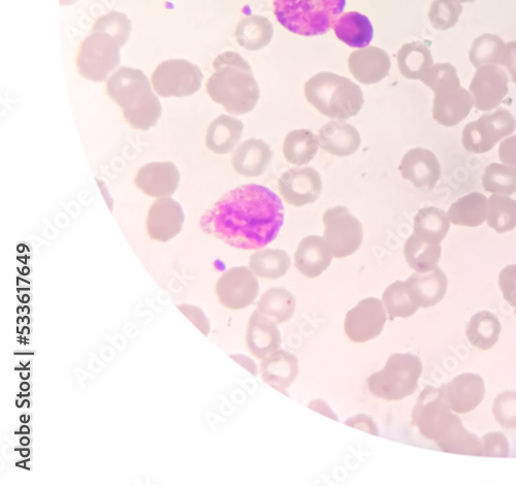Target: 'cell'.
I'll return each instance as SVG.
<instances>
[{"label": "cell", "instance_id": "52", "mask_svg": "<svg viewBox=\"0 0 516 486\" xmlns=\"http://www.w3.org/2000/svg\"><path fill=\"white\" fill-rule=\"evenodd\" d=\"M456 2H458L460 4H472V3L476 2V0H456Z\"/></svg>", "mask_w": 516, "mask_h": 486}, {"label": "cell", "instance_id": "28", "mask_svg": "<svg viewBox=\"0 0 516 486\" xmlns=\"http://www.w3.org/2000/svg\"><path fill=\"white\" fill-rule=\"evenodd\" d=\"M243 132L244 124L240 119L221 115L207 129L206 146L213 153L229 154L241 141Z\"/></svg>", "mask_w": 516, "mask_h": 486}, {"label": "cell", "instance_id": "40", "mask_svg": "<svg viewBox=\"0 0 516 486\" xmlns=\"http://www.w3.org/2000/svg\"><path fill=\"white\" fill-rule=\"evenodd\" d=\"M488 224L498 234L516 228V201L502 194H493L489 199Z\"/></svg>", "mask_w": 516, "mask_h": 486}, {"label": "cell", "instance_id": "19", "mask_svg": "<svg viewBox=\"0 0 516 486\" xmlns=\"http://www.w3.org/2000/svg\"><path fill=\"white\" fill-rule=\"evenodd\" d=\"M434 94L433 118L446 127L459 125L474 107L472 94L462 86L447 87Z\"/></svg>", "mask_w": 516, "mask_h": 486}, {"label": "cell", "instance_id": "23", "mask_svg": "<svg viewBox=\"0 0 516 486\" xmlns=\"http://www.w3.org/2000/svg\"><path fill=\"white\" fill-rule=\"evenodd\" d=\"M318 140L322 149L339 157H347L358 152L362 144L358 129L343 120L330 121L322 126Z\"/></svg>", "mask_w": 516, "mask_h": 486}, {"label": "cell", "instance_id": "29", "mask_svg": "<svg viewBox=\"0 0 516 486\" xmlns=\"http://www.w3.org/2000/svg\"><path fill=\"white\" fill-rule=\"evenodd\" d=\"M333 28L336 37L351 48L369 47L374 36L371 21L358 12L344 13L337 19Z\"/></svg>", "mask_w": 516, "mask_h": 486}, {"label": "cell", "instance_id": "3", "mask_svg": "<svg viewBox=\"0 0 516 486\" xmlns=\"http://www.w3.org/2000/svg\"><path fill=\"white\" fill-rule=\"evenodd\" d=\"M214 74L206 88L211 100L230 114L244 115L253 111L261 90L250 64L236 52H224L213 62Z\"/></svg>", "mask_w": 516, "mask_h": 486}, {"label": "cell", "instance_id": "44", "mask_svg": "<svg viewBox=\"0 0 516 486\" xmlns=\"http://www.w3.org/2000/svg\"><path fill=\"white\" fill-rule=\"evenodd\" d=\"M422 82L434 92L447 87L461 86L457 69L450 63L433 64Z\"/></svg>", "mask_w": 516, "mask_h": 486}, {"label": "cell", "instance_id": "24", "mask_svg": "<svg viewBox=\"0 0 516 486\" xmlns=\"http://www.w3.org/2000/svg\"><path fill=\"white\" fill-rule=\"evenodd\" d=\"M333 257L334 254L325 238L309 236L299 244L295 254V265L305 277L316 278L329 269Z\"/></svg>", "mask_w": 516, "mask_h": 486}, {"label": "cell", "instance_id": "10", "mask_svg": "<svg viewBox=\"0 0 516 486\" xmlns=\"http://www.w3.org/2000/svg\"><path fill=\"white\" fill-rule=\"evenodd\" d=\"M201 69L185 59H171L158 64L152 74L155 92L161 97H186L202 87Z\"/></svg>", "mask_w": 516, "mask_h": 486}, {"label": "cell", "instance_id": "20", "mask_svg": "<svg viewBox=\"0 0 516 486\" xmlns=\"http://www.w3.org/2000/svg\"><path fill=\"white\" fill-rule=\"evenodd\" d=\"M400 172L402 177L418 189L432 190L441 177L437 156L425 148L409 150L403 157Z\"/></svg>", "mask_w": 516, "mask_h": 486}, {"label": "cell", "instance_id": "13", "mask_svg": "<svg viewBox=\"0 0 516 486\" xmlns=\"http://www.w3.org/2000/svg\"><path fill=\"white\" fill-rule=\"evenodd\" d=\"M387 317L380 300L365 299L348 311L344 324L346 336L354 343L371 341L382 333Z\"/></svg>", "mask_w": 516, "mask_h": 486}, {"label": "cell", "instance_id": "45", "mask_svg": "<svg viewBox=\"0 0 516 486\" xmlns=\"http://www.w3.org/2000/svg\"><path fill=\"white\" fill-rule=\"evenodd\" d=\"M93 28L108 32L124 46L129 40V36H131L132 23L126 15L113 11L99 18Z\"/></svg>", "mask_w": 516, "mask_h": 486}, {"label": "cell", "instance_id": "46", "mask_svg": "<svg viewBox=\"0 0 516 486\" xmlns=\"http://www.w3.org/2000/svg\"><path fill=\"white\" fill-rule=\"evenodd\" d=\"M493 413L500 426L516 429V392L500 394L494 402Z\"/></svg>", "mask_w": 516, "mask_h": 486}, {"label": "cell", "instance_id": "9", "mask_svg": "<svg viewBox=\"0 0 516 486\" xmlns=\"http://www.w3.org/2000/svg\"><path fill=\"white\" fill-rule=\"evenodd\" d=\"M515 127L513 115L508 110L500 108L468 123L463 129L462 143L470 153H488L497 143L512 135Z\"/></svg>", "mask_w": 516, "mask_h": 486}, {"label": "cell", "instance_id": "51", "mask_svg": "<svg viewBox=\"0 0 516 486\" xmlns=\"http://www.w3.org/2000/svg\"><path fill=\"white\" fill-rule=\"evenodd\" d=\"M78 2V0H59L60 6H71Z\"/></svg>", "mask_w": 516, "mask_h": 486}, {"label": "cell", "instance_id": "32", "mask_svg": "<svg viewBox=\"0 0 516 486\" xmlns=\"http://www.w3.org/2000/svg\"><path fill=\"white\" fill-rule=\"evenodd\" d=\"M235 36L241 47L248 51H260L272 42L274 26L266 17L247 16L238 24Z\"/></svg>", "mask_w": 516, "mask_h": 486}, {"label": "cell", "instance_id": "30", "mask_svg": "<svg viewBox=\"0 0 516 486\" xmlns=\"http://www.w3.org/2000/svg\"><path fill=\"white\" fill-rule=\"evenodd\" d=\"M489 199L480 192H471L450 206L447 215L451 223L477 228L486 221Z\"/></svg>", "mask_w": 516, "mask_h": 486}, {"label": "cell", "instance_id": "7", "mask_svg": "<svg viewBox=\"0 0 516 486\" xmlns=\"http://www.w3.org/2000/svg\"><path fill=\"white\" fill-rule=\"evenodd\" d=\"M423 374V362L412 353H394L385 367L368 378L370 393L385 401H400L413 395Z\"/></svg>", "mask_w": 516, "mask_h": 486}, {"label": "cell", "instance_id": "25", "mask_svg": "<svg viewBox=\"0 0 516 486\" xmlns=\"http://www.w3.org/2000/svg\"><path fill=\"white\" fill-rule=\"evenodd\" d=\"M272 158L273 152L264 140L249 139L236 149L232 164L239 175L256 178L266 172Z\"/></svg>", "mask_w": 516, "mask_h": 486}, {"label": "cell", "instance_id": "38", "mask_svg": "<svg viewBox=\"0 0 516 486\" xmlns=\"http://www.w3.org/2000/svg\"><path fill=\"white\" fill-rule=\"evenodd\" d=\"M296 307L294 295L280 287L267 290L257 303V309L271 317L277 324L292 319L296 313Z\"/></svg>", "mask_w": 516, "mask_h": 486}, {"label": "cell", "instance_id": "22", "mask_svg": "<svg viewBox=\"0 0 516 486\" xmlns=\"http://www.w3.org/2000/svg\"><path fill=\"white\" fill-rule=\"evenodd\" d=\"M246 343L249 351L257 359H266L281 347V335L277 323L260 310H255L249 319Z\"/></svg>", "mask_w": 516, "mask_h": 486}, {"label": "cell", "instance_id": "42", "mask_svg": "<svg viewBox=\"0 0 516 486\" xmlns=\"http://www.w3.org/2000/svg\"><path fill=\"white\" fill-rule=\"evenodd\" d=\"M482 186L488 192L512 196L516 192V168L495 162L483 174Z\"/></svg>", "mask_w": 516, "mask_h": 486}, {"label": "cell", "instance_id": "21", "mask_svg": "<svg viewBox=\"0 0 516 486\" xmlns=\"http://www.w3.org/2000/svg\"><path fill=\"white\" fill-rule=\"evenodd\" d=\"M348 67L354 79L364 85H373L389 76L392 62L384 50L366 47L349 55Z\"/></svg>", "mask_w": 516, "mask_h": 486}, {"label": "cell", "instance_id": "5", "mask_svg": "<svg viewBox=\"0 0 516 486\" xmlns=\"http://www.w3.org/2000/svg\"><path fill=\"white\" fill-rule=\"evenodd\" d=\"M307 101L322 115L335 120L357 116L365 104L362 88L350 79L321 72L305 84Z\"/></svg>", "mask_w": 516, "mask_h": 486}, {"label": "cell", "instance_id": "33", "mask_svg": "<svg viewBox=\"0 0 516 486\" xmlns=\"http://www.w3.org/2000/svg\"><path fill=\"white\" fill-rule=\"evenodd\" d=\"M501 330V322L495 314L481 311L469 321L466 335L473 347L489 350L498 342Z\"/></svg>", "mask_w": 516, "mask_h": 486}, {"label": "cell", "instance_id": "15", "mask_svg": "<svg viewBox=\"0 0 516 486\" xmlns=\"http://www.w3.org/2000/svg\"><path fill=\"white\" fill-rule=\"evenodd\" d=\"M278 188L287 204L300 208L318 200L322 181L312 168L290 169L279 178Z\"/></svg>", "mask_w": 516, "mask_h": 486}, {"label": "cell", "instance_id": "43", "mask_svg": "<svg viewBox=\"0 0 516 486\" xmlns=\"http://www.w3.org/2000/svg\"><path fill=\"white\" fill-rule=\"evenodd\" d=\"M462 12L463 7L456 0H434L429 19L435 29L445 31L457 25Z\"/></svg>", "mask_w": 516, "mask_h": 486}, {"label": "cell", "instance_id": "18", "mask_svg": "<svg viewBox=\"0 0 516 486\" xmlns=\"http://www.w3.org/2000/svg\"><path fill=\"white\" fill-rule=\"evenodd\" d=\"M180 183V172L174 162H150L143 166L136 178V186L151 198L172 197Z\"/></svg>", "mask_w": 516, "mask_h": 486}, {"label": "cell", "instance_id": "47", "mask_svg": "<svg viewBox=\"0 0 516 486\" xmlns=\"http://www.w3.org/2000/svg\"><path fill=\"white\" fill-rule=\"evenodd\" d=\"M483 457L508 458L509 444L502 433H490L482 438Z\"/></svg>", "mask_w": 516, "mask_h": 486}, {"label": "cell", "instance_id": "41", "mask_svg": "<svg viewBox=\"0 0 516 486\" xmlns=\"http://www.w3.org/2000/svg\"><path fill=\"white\" fill-rule=\"evenodd\" d=\"M505 42L496 35H482L474 40L469 59L474 68L489 66V64H501L505 51Z\"/></svg>", "mask_w": 516, "mask_h": 486}, {"label": "cell", "instance_id": "31", "mask_svg": "<svg viewBox=\"0 0 516 486\" xmlns=\"http://www.w3.org/2000/svg\"><path fill=\"white\" fill-rule=\"evenodd\" d=\"M398 68L408 80L422 81L433 67V55L428 46L421 42L405 44L398 52Z\"/></svg>", "mask_w": 516, "mask_h": 486}, {"label": "cell", "instance_id": "14", "mask_svg": "<svg viewBox=\"0 0 516 486\" xmlns=\"http://www.w3.org/2000/svg\"><path fill=\"white\" fill-rule=\"evenodd\" d=\"M469 91L477 110H495L508 94V77L496 64L480 67L475 72Z\"/></svg>", "mask_w": 516, "mask_h": 486}, {"label": "cell", "instance_id": "39", "mask_svg": "<svg viewBox=\"0 0 516 486\" xmlns=\"http://www.w3.org/2000/svg\"><path fill=\"white\" fill-rule=\"evenodd\" d=\"M382 301L391 321L398 317L409 318L421 308L411 297L406 281H396L387 287Z\"/></svg>", "mask_w": 516, "mask_h": 486}, {"label": "cell", "instance_id": "1", "mask_svg": "<svg viewBox=\"0 0 516 486\" xmlns=\"http://www.w3.org/2000/svg\"><path fill=\"white\" fill-rule=\"evenodd\" d=\"M284 222L280 198L270 188L247 184L223 194L202 217V230L232 247L263 249L278 236Z\"/></svg>", "mask_w": 516, "mask_h": 486}, {"label": "cell", "instance_id": "8", "mask_svg": "<svg viewBox=\"0 0 516 486\" xmlns=\"http://www.w3.org/2000/svg\"><path fill=\"white\" fill-rule=\"evenodd\" d=\"M122 47L120 42L108 32L93 28L91 35L83 41L78 52L79 73L92 82L106 81L119 67Z\"/></svg>", "mask_w": 516, "mask_h": 486}, {"label": "cell", "instance_id": "36", "mask_svg": "<svg viewBox=\"0 0 516 486\" xmlns=\"http://www.w3.org/2000/svg\"><path fill=\"white\" fill-rule=\"evenodd\" d=\"M404 255L411 269L417 273H427L438 268L441 246L419 239L413 234L405 243Z\"/></svg>", "mask_w": 516, "mask_h": 486}, {"label": "cell", "instance_id": "26", "mask_svg": "<svg viewBox=\"0 0 516 486\" xmlns=\"http://www.w3.org/2000/svg\"><path fill=\"white\" fill-rule=\"evenodd\" d=\"M261 373L267 384L288 396V387L292 385L299 374L297 356L279 349L263 360Z\"/></svg>", "mask_w": 516, "mask_h": 486}, {"label": "cell", "instance_id": "16", "mask_svg": "<svg viewBox=\"0 0 516 486\" xmlns=\"http://www.w3.org/2000/svg\"><path fill=\"white\" fill-rule=\"evenodd\" d=\"M442 395L451 410L466 414L475 410L486 397V385L477 374H462L441 387Z\"/></svg>", "mask_w": 516, "mask_h": 486}, {"label": "cell", "instance_id": "50", "mask_svg": "<svg viewBox=\"0 0 516 486\" xmlns=\"http://www.w3.org/2000/svg\"><path fill=\"white\" fill-rule=\"evenodd\" d=\"M500 66L505 67L513 83H516V41L506 45Z\"/></svg>", "mask_w": 516, "mask_h": 486}, {"label": "cell", "instance_id": "37", "mask_svg": "<svg viewBox=\"0 0 516 486\" xmlns=\"http://www.w3.org/2000/svg\"><path fill=\"white\" fill-rule=\"evenodd\" d=\"M292 265L289 255L281 249H264L250 256L249 267L258 277L277 280L285 276Z\"/></svg>", "mask_w": 516, "mask_h": 486}, {"label": "cell", "instance_id": "12", "mask_svg": "<svg viewBox=\"0 0 516 486\" xmlns=\"http://www.w3.org/2000/svg\"><path fill=\"white\" fill-rule=\"evenodd\" d=\"M258 293L260 282L254 272L246 267L230 269L221 276L216 285L219 302L231 310L248 308L254 303Z\"/></svg>", "mask_w": 516, "mask_h": 486}, {"label": "cell", "instance_id": "6", "mask_svg": "<svg viewBox=\"0 0 516 486\" xmlns=\"http://www.w3.org/2000/svg\"><path fill=\"white\" fill-rule=\"evenodd\" d=\"M346 7V0H274V14L288 31L302 37L324 36Z\"/></svg>", "mask_w": 516, "mask_h": 486}, {"label": "cell", "instance_id": "11", "mask_svg": "<svg viewBox=\"0 0 516 486\" xmlns=\"http://www.w3.org/2000/svg\"><path fill=\"white\" fill-rule=\"evenodd\" d=\"M324 238L336 258H344L356 253L363 244L364 230L360 220L347 208L337 206L324 213Z\"/></svg>", "mask_w": 516, "mask_h": 486}, {"label": "cell", "instance_id": "35", "mask_svg": "<svg viewBox=\"0 0 516 486\" xmlns=\"http://www.w3.org/2000/svg\"><path fill=\"white\" fill-rule=\"evenodd\" d=\"M319 146L318 138L309 129H297L286 136L282 150L289 164L301 167L313 160Z\"/></svg>", "mask_w": 516, "mask_h": 486}, {"label": "cell", "instance_id": "17", "mask_svg": "<svg viewBox=\"0 0 516 486\" xmlns=\"http://www.w3.org/2000/svg\"><path fill=\"white\" fill-rule=\"evenodd\" d=\"M185 214L181 205L171 197L158 199L147 217V233L152 240L169 242L182 231Z\"/></svg>", "mask_w": 516, "mask_h": 486}, {"label": "cell", "instance_id": "48", "mask_svg": "<svg viewBox=\"0 0 516 486\" xmlns=\"http://www.w3.org/2000/svg\"><path fill=\"white\" fill-rule=\"evenodd\" d=\"M499 286L505 301L516 309V265L508 266L501 271Z\"/></svg>", "mask_w": 516, "mask_h": 486}, {"label": "cell", "instance_id": "49", "mask_svg": "<svg viewBox=\"0 0 516 486\" xmlns=\"http://www.w3.org/2000/svg\"><path fill=\"white\" fill-rule=\"evenodd\" d=\"M499 157L504 165L516 168V135L500 144Z\"/></svg>", "mask_w": 516, "mask_h": 486}, {"label": "cell", "instance_id": "2", "mask_svg": "<svg viewBox=\"0 0 516 486\" xmlns=\"http://www.w3.org/2000/svg\"><path fill=\"white\" fill-rule=\"evenodd\" d=\"M412 425L443 452L483 457L482 441L468 432L459 415L449 408L441 387L428 385L419 395L412 411Z\"/></svg>", "mask_w": 516, "mask_h": 486}, {"label": "cell", "instance_id": "34", "mask_svg": "<svg viewBox=\"0 0 516 486\" xmlns=\"http://www.w3.org/2000/svg\"><path fill=\"white\" fill-rule=\"evenodd\" d=\"M450 229L447 213L434 207L419 210L414 217L413 231L419 239L441 244Z\"/></svg>", "mask_w": 516, "mask_h": 486}, {"label": "cell", "instance_id": "27", "mask_svg": "<svg viewBox=\"0 0 516 486\" xmlns=\"http://www.w3.org/2000/svg\"><path fill=\"white\" fill-rule=\"evenodd\" d=\"M409 293L419 307L430 308L440 303L446 293L448 280L444 272L436 268L427 273H415L406 281Z\"/></svg>", "mask_w": 516, "mask_h": 486}, {"label": "cell", "instance_id": "4", "mask_svg": "<svg viewBox=\"0 0 516 486\" xmlns=\"http://www.w3.org/2000/svg\"><path fill=\"white\" fill-rule=\"evenodd\" d=\"M107 91L112 101L123 110L126 122L140 131H149L163 114L158 97L140 70L120 68L110 77Z\"/></svg>", "mask_w": 516, "mask_h": 486}]
</instances>
